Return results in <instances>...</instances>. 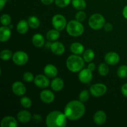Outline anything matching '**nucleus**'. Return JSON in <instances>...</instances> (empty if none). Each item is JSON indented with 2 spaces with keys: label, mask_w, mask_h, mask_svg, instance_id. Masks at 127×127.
I'll return each instance as SVG.
<instances>
[{
  "label": "nucleus",
  "mask_w": 127,
  "mask_h": 127,
  "mask_svg": "<svg viewBox=\"0 0 127 127\" xmlns=\"http://www.w3.org/2000/svg\"><path fill=\"white\" fill-rule=\"evenodd\" d=\"M86 112V107L80 100H72L66 104L64 113L69 120H77L83 117Z\"/></svg>",
  "instance_id": "f257e3e1"
},
{
  "label": "nucleus",
  "mask_w": 127,
  "mask_h": 127,
  "mask_svg": "<svg viewBox=\"0 0 127 127\" xmlns=\"http://www.w3.org/2000/svg\"><path fill=\"white\" fill-rule=\"evenodd\" d=\"M84 60L78 55H72L68 57L66 60V66L70 71L73 73L79 72L83 69Z\"/></svg>",
  "instance_id": "f03ea898"
},
{
  "label": "nucleus",
  "mask_w": 127,
  "mask_h": 127,
  "mask_svg": "<svg viewBox=\"0 0 127 127\" xmlns=\"http://www.w3.org/2000/svg\"><path fill=\"white\" fill-rule=\"evenodd\" d=\"M66 31L72 37H79L84 32V27L81 22L77 20H72L67 24Z\"/></svg>",
  "instance_id": "7ed1b4c3"
},
{
  "label": "nucleus",
  "mask_w": 127,
  "mask_h": 127,
  "mask_svg": "<svg viewBox=\"0 0 127 127\" xmlns=\"http://www.w3.org/2000/svg\"><path fill=\"white\" fill-rule=\"evenodd\" d=\"M105 24V18L100 14H94L89 19V26L93 30L101 29Z\"/></svg>",
  "instance_id": "20e7f679"
},
{
  "label": "nucleus",
  "mask_w": 127,
  "mask_h": 127,
  "mask_svg": "<svg viewBox=\"0 0 127 127\" xmlns=\"http://www.w3.org/2000/svg\"><path fill=\"white\" fill-rule=\"evenodd\" d=\"M52 25L55 29L62 31L66 27L67 21L65 17L62 14H56L52 18Z\"/></svg>",
  "instance_id": "39448f33"
},
{
  "label": "nucleus",
  "mask_w": 127,
  "mask_h": 127,
  "mask_svg": "<svg viewBox=\"0 0 127 127\" xmlns=\"http://www.w3.org/2000/svg\"><path fill=\"white\" fill-rule=\"evenodd\" d=\"M12 59L14 64L18 66H22L28 62L29 56L23 51H17L14 53Z\"/></svg>",
  "instance_id": "423d86ee"
},
{
  "label": "nucleus",
  "mask_w": 127,
  "mask_h": 127,
  "mask_svg": "<svg viewBox=\"0 0 127 127\" xmlns=\"http://www.w3.org/2000/svg\"><path fill=\"white\" fill-rule=\"evenodd\" d=\"M107 88L105 84L102 83H97L91 86L89 91L93 96L99 97L104 95L107 93Z\"/></svg>",
  "instance_id": "0eeeda50"
},
{
  "label": "nucleus",
  "mask_w": 127,
  "mask_h": 127,
  "mask_svg": "<svg viewBox=\"0 0 127 127\" xmlns=\"http://www.w3.org/2000/svg\"><path fill=\"white\" fill-rule=\"evenodd\" d=\"M33 83L38 88H46L49 86L50 79L45 74H38L35 78Z\"/></svg>",
  "instance_id": "6e6552de"
},
{
  "label": "nucleus",
  "mask_w": 127,
  "mask_h": 127,
  "mask_svg": "<svg viewBox=\"0 0 127 127\" xmlns=\"http://www.w3.org/2000/svg\"><path fill=\"white\" fill-rule=\"evenodd\" d=\"M62 112L55 110V111L51 112L48 114L46 117V125L48 127H57V120L58 117Z\"/></svg>",
  "instance_id": "1a4fd4ad"
},
{
  "label": "nucleus",
  "mask_w": 127,
  "mask_h": 127,
  "mask_svg": "<svg viewBox=\"0 0 127 127\" xmlns=\"http://www.w3.org/2000/svg\"><path fill=\"white\" fill-rule=\"evenodd\" d=\"M93 71L89 70L88 68L83 69L79 71L78 74L79 80L84 84H87L89 83L93 79Z\"/></svg>",
  "instance_id": "9d476101"
},
{
  "label": "nucleus",
  "mask_w": 127,
  "mask_h": 127,
  "mask_svg": "<svg viewBox=\"0 0 127 127\" xmlns=\"http://www.w3.org/2000/svg\"><path fill=\"white\" fill-rule=\"evenodd\" d=\"M105 62L110 65H115L120 62V56L117 53L110 52L106 53L104 57Z\"/></svg>",
  "instance_id": "9b49d317"
},
{
  "label": "nucleus",
  "mask_w": 127,
  "mask_h": 127,
  "mask_svg": "<svg viewBox=\"0 0 127 127\" xmlns=\"http://www.w3.org/2000/svg\"><path fill=\"white\" fill-rule=\"evenodd\" d=\"M12 91L15 95L17 96H22L26 93V87L22 82L16 81L12 84Z\"/></svg>",
  "instance_id": "f8f14e48"
},
{
  "label": "nucleus",
  "mask_w": 127,
  "mask_h": 127,
  "mask_svg": "<svg viewBox=\"0 0 127 127\" xmlns=\"http://www.w3.org/2000/svg\"><path fill=\"white\" fill-rule=\"evenodd\" d=\"M40 97L42 101L45 104H51L55 100V94L51 91L46 89L41 92Z\"/></svg>",
  "instance_id": "ddd939ff"
},
{
  "label": "nucleus",
  "mask_w": 127,
  "mask_h": 127,
  "mask_svg": "<svg viewBox=\"0 0 127 127\" xmlns=\"http://www.w3.org/2000/svg\"><path fill=\"white\" fill-rule=\"evenodd\" d=\"M94 122L97 125H102L107 120V115L103 110H98L94 114L93 117Z\"/></svg>",
  "instance_id": "4468645a"
},
{
  "label": "nucleus",
  "mask_w": 127,
  "mask_h": 127,
  "mask_svg": "<svg viewBox=\"0 0 127 127\" xmlns=\"http://www.w3.org/2000/svg\"><path fill=\"white\" fill-rule=\"evenodd\" d=\"M50 49L56 55H62L65 51V47L61 42H55L50 45Z\"/></svg>",
  "instance_id": "2eb2a0df"
},
{
  "label": "nucleus",
  "mask_w": 127,
  "mask_h": 127,
  "mask_svg": "<svg viewBox=\"0 0 127 127\" xmlns=\"http://www.w3.org/2000/svg\"><path fill=\"white\" fill-rule=\"evenodd\" d=\"M18 124L14 117L6 116L4 117L1 121V127H17Z\"/></svg>",
  "instance_id": "dca6fc26"
},
{
  "label": "nucleus",
  "mask_w": 127,
  "mask_h": 127,
  "mask_svg": "<svg viewBox=\"0 0 127 127\" xmlns=\"http://www.w3.org/2000/svg\"><path fill=\"white\" fill-rule=\"evenodd\" d=\"M45 74L50 78H54L58 74V69L57 67L52 64H48L45 66L43 69Z\"/></svg>",
  "instance_id": "f3484780"
},
{
  "label": "nucleus",
  "mask_w": 127,
  "mask_h": 127,
  "mask_svg": "<svg viewBox=\"0 0 127 127\" xmlns=\"http://www.w3.org/2000/svg\"><path fill=\"white\" fill-rule=\"evenodd\" d=\"M32 115L27 110H21L17 114V120L21 124H27L32 119Z\"/></svg>",
  "instance_id": "a211bd4d"
},
{
  "label": "nucleus",
  "mask_w": 127,
  "mask_h": 127,
  "mask_svg": "<svg viewBox=\"0 0 127 127\" xmlns=\"http://www.w3.org/2000/svg\"><path fill=\"white\" fill-rule=\"evenodd\" d=\"M11 36V29L7 26H2L0 28V41L1 42H7Z\"/></svg>",
  "instance_id": "6ab92c4d"
},
{
  "label": "nucleus",
  "mask_w": 127,
  "mask_h": 127,
  "mask_svg": "<svg viewBox=\"0 0 127 127\" xmlns=\"http://www.w3.org/2000/svg\"><path fill=\"white\" fill-rule=\"evenodd\" d=\"M64 87V81L60 78H55L51 82V88L54 91L58 92Z\"/></svg>",
  "instance_id": "aec40b11"
},
{
  "label": "nucleus",
  "mask_w": 127,
  "mask_h": 127,
  "mask_svg": "<svg viewBox=\"0 0 127 127\" xmlns=\"http://www.w3.org/2000/svg\"><path fill=\"white\" fill-rule=\"evenodd\" d=\"M32 43L35 47L37 48L42 47L45 44V38L42 34L35 33L32 37Z\"/></svg>",
  "instance_id": "412c9836"
},
{
  "label": "nucleus",
  "mask_w": 127,
  "mask_h": 127,
  "mask_svg": "<svg viewBox=\"0 0 127 127\" xmlns=\"http://www.w3.org/2000/svg\"><path fill=\"white\" fill-rule=\"evenodd\" d=\"M70 50L73 54L79 55L83 54L84 52V47L83 44L79 42L73 43L70 46Z\"/></svg>",
  "instance_id": "4be33fe9"
},
{
  "label": "nucleus",
  "mask_w": 127,
  "mask_h": 127,
  "mask_svg": "<svg viewBox=\"0 0 127 127\" xmlns=\"http://www.w3.org/2000/svg\"><path fill=\"white\" fill-rule=\"evenodd\" d=\"M28 21L22 19L18 22L17 25V31L21 34H25L29 30Z\"/></svg>",
  "instance_id": "5701e85b"
},
{
  "label": "nucleus",
  "mask_w": 127,
  "mask_h": 127,
  "mask_svg": "<svg viewBox=\"0 0 127 127\" xmlns=\"http://www.w3.org/2000/svg\"><path fill=\"white\" fill-rule=\"evenodd\" d=\"M95 57V53L92 49H87L83 52V58L84 62L86 63H90L94 60Z\"/></svg>",
  "instance_id": "b1692460"
},
{
  "label": "nucleus",
  "mask_w": 127,
  "mask_h": 127,
  "mask_svg": "<svg viewBox=\"0 0 127 127\" xmlns=\"http://www.w3.org/2000/svg\"><path fill=\"white\" fill-rule=\"evenodd\" d=\"M60 36V33L59 31L57 29H52L50 30L47 33L46 37H47V39L51 42H53L58 39Z\"/></svg>",
  "instance_id": "393cba45"
},
{
  "label": "nucleus",
  "mask_w": 127,
  "mask_h": 127,
  "mask_svg": "<svg viewBox=\"0 0 127 127\" xmlns=\"http://www.w3.org/2000/svg\"><path fill=\"white\" fill-rule=\"evenodd\" d=\"M72 6L76 9L82 11L86 7V2L85 0H72Z\"/></svg>",
  "instance_id": "a878e982"
},
{
  "label": "nucleus",
  "mask_w": 127,
  "mask_h": 127,
  "mask_svg": "<svg viewBox=\"0 0 127 127\" xmlns=\"http://www.w3.org/2000/svg\"><path fill=\"white\" fill-rule=\"evenodd\" d=\"M28 23L29 25V27L32 29H37L40 26V22L38 18L36 16H31L28 18Z\"/></svg>",
  "instance_id": "bb28decb"
},
{
  "label": "nucleus",
  "mask_w": 127,
  "mask_h": 127,
  "mask_svg": "<svg viewBox=\"0 0 127 127\" xmlns=\"http://www.w3.org/2000/svg\"><path fill=\"white\" fill-rule=\"evenodd\" d=\"M67 117L64 113L61 112L57 120V127H65L67 124Z\"/></svg>",
  "instance_id": "cd10ccee"
},
{
  "label": "nucleus",
  "mask_w": 127,
  "mask_h": 127,
  "mask_svg": "<svg viewBox=\"0 0 127 127\" xmlns=\"http://www.w3.org/2000/svg\"><path fill=\"white\" fill-rule=\"evenodd\" d=\"M98 71L100 75L105 76L109 73V68L106 63H100L98 67Z\"/></svg>",
  "instance_id": "c85d7f7f"
},
{
  "label": "nucleus",
  "mask_w": 127,
  "mask_h": 127,
  "mask_svg": "<svg viewBox=\"0 0 127 127\" xmlns=\"http://www.w3.org/2000/svg\"><path fill=\"white\" fill-rule=\"evenodd\" d=\"M117 76L120 78L124 79L127 78V65H122L118 68L117 71Z\"/></svg>",
  "instance_id": "c756f323"
},
{
  "label": "nucleus",
  "mask_w": 127,
  "mask_h": 127,
  "mask_svg": "<svg viewBox=\"0 0 127 127\" xmlns=\"http://www.w3.org/2000/svg\"><path fill=\"white\" fill-rule=\"evenodd\" d=\"M12 53L9 50H3L0 53V58L2 60L7 61L12 57Z\"/></svg>",
  "instance_id": "7c9ffc66"
},
{
  "label": "nucleus",
  "mask_w": 127,
  "mask_h": 127,
  "mask_svg": "<svg viewBox=\"0 0 127 127\" xmlns=\"http://www.w3.org/2000/svg\"><path fill=\"white\" fill-rule=\"evenodd\" d=\"M20 103L23 107L26 108V109H29L31 107L32 104L31 99L26 96L21 97V99H20Z\"/></svg>",
  "instance_id": "2f4dec72"
},
{
  "label": "nucleus",
  "mask_w": 127,
  "mask_h": 127,
  "mask_svg": "<svg viewBox=\"0 0 127 127\" xmlns=\"http://www.w3.org/2000/svg\"><path fill=\"white\" fill-rule=\"evenodd\" d=\"M0 20H1V23L2 26H7L11 24V16L9 14H2L1 16Z\"/></svg>",
  "instance_id": "473e14b6"
},
{
  "label": "nucleus",
  "mask_w": 127,
  "mask_h": 127,
  "mask_svg": "<svg viewBox=\"0 0 127 127\" xmlns=\"http://www.w3.org/2000/svg\"><path fill=\"white\" fill-rule=\"evenodd\" d=\"M89 99V92L86 89L82 91L79 95V99L82 102H86Z\"/></svg>",
  "instance_id": "72a5a7b5"
},
{
  "label": "nucleus",
  "mask_w": 127,
  "mask_h": 127,
  "mask_svg": "<svg viewBox=\"0 0 127 127\" xmlns=\"http://www.w3.org/2000/svg\"><path fill=\"white\" fill-rule=\"evenodd\" d=\"M55 2L58 7L63 8L69 5L71 2V0H55Z\"/></svg>",
  "instance_id": "f704fd0d"
},
{
  "label": "nucleus",
  "mask_w": 127,
  "mask_h": 127,
  "mask_svg": "<svg viewBox=\"0 0 127 127\" xmlns=\"http://www.w3.org/2000/svg\"><path fill=\"white\" fill-rule=\"evenodd\" d=\"M34 76H33V74L31 72H26L24 74H23V79L24 81L27 82V83H31L34 81Z\"/></svg>",
  "instance_id": "c9c22d12"
},
{
  "label": "nucleus",
  "mask_w": 127,
  "mask_h": 127,
  "mask_svg": "<svg viewBox=\"0 0 127 127\" xmlns=\"http://www.w3.org/2000/svg\"><path fill=\"white\" fill-rule=\"evenodd\" d=\"M76 20L79 21V22H83L86 18V14L85 12L83 11H79L76 13L75 16Z\"/></svg>",
  "instance_id": "e433bc0d"
},
{
  "label": "nucleus",
  "mask_w": 127,
  "mask_h": 127,
  "mask_svg": "<svg viewBox=\"0 0 127 127\" xmlns=\"http://www.w3.org/2000/svg\"><path fill=\"white\" fill-rule=\"evenodd\" d=\"M32 119L33 120V122L36 123H40L42 121V117L41 115H38V114H34L32 116Z\"/></svg>",
  "instance_id": "4c0bfd02"
},
{
  "label": "nucleus",
  "mask_w": 127,
  "mask_h": 127,
  "mask_svg": "<svg viewBox=\"0 0 127 127\" xmlns=\"http://www.w3.org/2000/svg\"><path fill=\"white\" fill-rule=\"evenodd\" d=\"M104 28L106 32H110L113 29V26L111 23H105Z\"/></svg>",
  "instance_id": "58836bf2"
},
{
  "label": "nucleus",
  "mask_w": 127,
  "mask_h": 127,
  "mask_svg": "<svg viewBox=\"0 0 127 127\" xmlns=\"http://www.w3.org/2000/svg\"><path fill=\"white\" fill-rule=\"evenodd\" d=\"M121 91L123 95L127 97V83L123 84L121 88Z\"/></svg>",
  "instance_id": "ea45409f"
},
{
  "label": "nucleus",
  "mask_w": 127,
  "mask_h": 127,
  "mask_svg": "<svg viewBox=\"0 0 127 127\" xmlns=\"http://www.w3.org/2000/svg\"><path fill=\"white\" fill-rule=\"evenodd\" d=\"M88 68L91 70V71H93L95 70V64L93 63H90L88 66Z\"/></svg>",
  "instance_id": "a19ab883"
},
{
  "label": "nucleus",
  "mask_w": 127,
  "mask_h": 127,
  "mask_svg": "<svg viewBox=\"0 0 127 127\" xmlns=\"http://www.w3.org/2000/svg\"><path fill=\"white\" fill-rule=\"evenodd\" d=\"M41 2L45 5H50L55 0H40Z\"/></svg>",
  "instance_id": "79ce46f5"
},
{
  "label": "nucleus",
  "mask_w": 127,
  "mask_h": 127,
  "mask_svg": "<svg viewBox=\"0 0 127 127\" xmlns=\"http://www.w3.org/2000/svg\"><path fill=\"white\" fill-rule=\"evenodd\" d=\"M6 2H7V0H0V10L1 11L2 10L4 6L6 4Z\"/></svg>",
  "instance_id": "37998d69"
},
{
  "label": "nucleus",
  "mask_w": 127,
  "mask_h": 127,
  "mask_svg": "<svg viewBox=\"0 0 127 127\" xmlns=\"http://www.w3.org/2000/svg\"><path fill=\"white\" fill-rule=\"evenodd\" d=\"M122 13H123V16H124V17H125L126 19H127V5L124 7V9H123Z\"/></svg>",
  "instance_id": "c03bdc74"
}]
</instances>
